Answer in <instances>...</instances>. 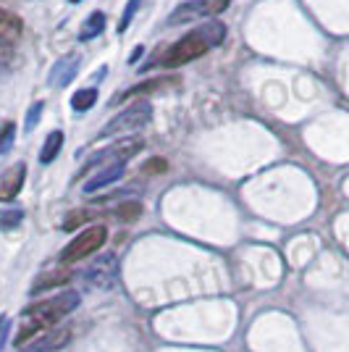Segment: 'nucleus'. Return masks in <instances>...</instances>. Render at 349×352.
Here are the masks:
<instances>
[{"label":"nucleus","instance_id":"0eeeda50","mask_svg":"<svg viewBox=\"0 0 349 352\" xmlns=\"http://www.w3.org/2000/svg\"><path fill=\"white\" fill-rule=\"evenodd\" d=\"M89 281L95 284V287H100V289H111L118 279V261L116 255H102L98 263H92L89 268Z\"/></svg>","mask_w":349,"mask_h":352},{"label":"nucleus","instance_id":"4468645a","mask_svg":"<svg viewBox=\"0 0 349 352\" xmlns=\"http://www.w3.org/2000/svg\"><path fill=\"white\" fill-rule=\"evenodd\" d=\"M60 147H63V132H60V129H53V132L47 134L43 150H40V163L56 161V155L60 153Z\"/></svg>","mask_w":349,"mask_h":352},{"label":"nucleus","instance_id":"ddd939ff","mask_svg":"<svg viewBox=\"0 0 349 352\" xmlns=\"http://www.w3.org/2000/svg\"><path fill=\"white\" fill-rule=\"evenodd\" d=\"M71 274L69 271H53V274H43L37 276L34 284H32V292H43V289H53V287H60V284H69Z\"/></svg>","mask_w":349,"mask_h":352},{"label":"nucleus","instance_id":"9b49d317","mask_svg":"<svg viewBox=\"0 0 349 352\" xmlns=\"http://www.w3.org/2000/svg\"><path fill=\"white\" fill-rule=\"evenodd\" d=\"M124 168H126V163H113V166L102 168L100 174L95 176V179H89L87 184H85V190L98 192V190H102V187H108V184H113L116 179H121V176H124Z\"/></svg>","mask_w":349,"mask_h":352},{"label":"nucleus","instance_id":"9d476101","mask_svg":"<svg viewBox=\"0 0 349 352\" xmlns=\"http://www.w3.org/2000/svg\"><path fill=\"white\" fill-rule=\"evenodd\" d=\"M76 72H79V56H66V58H60L58 63L53 66V72H50V85H53V87H66L74 76H76Z\"/></svg>","mask_w":349,"mask_h":352},{"label":"nucleus","instance_id":"4be33fe9","mask_svg":"<svg viewBox=\"0 0 349 352\" xmlns=\"http://www.w3.org/2000/svg\"><path fill=\"white\" fill-rule=\"evenodd\" d=\"M21 219H24V213H21V210H5V213L0 216V229H14Z\"/></svg>","mask_w":349,"mask_h":352},{"label":"nucleus","instance_id":"f257e3e1","mask_svg":"<svg viewBox=\"0 0 349 352\" xmlns=\"http://www.w3.org/2000/svg\"><path fill=\"white\" fill-rule=\"evenodd\" d=\"M76 308H79V294L74 292V289H66V292L56 294V297H50V300H45V302L30 305V308L24 310V316H21V326H19V331H16L14 344L16 347L27 344L34 334L47 331L50 326H56L60 318H66V316L74 313Z\"/></svg>","mask_w":349,"mask_h":352},{"label":"nucleus","instance_id":"2eb2a0df","mask_svg":"<svg viewBox=\"0 0 349 352\" xmlns=\"http://www.w3.org/2000/svg\"><path fill=\"white\" fill-rule=\"evenodd\" d=\"M102 30H105V16H102L100 11H95V14H89V19L85 21V27L79 32V40H82V43L95 40L98 34H102Z\"/></svg>","mask_w":349,"mask_h":352},{"label":"nucleus","instance_id":"7ed1b4c3","mask_svg":"<svg viewBox=\"0 0 349 352\" xmlns=\"http://www.w3.org/2000/svg\"><path fill=\"white\" fill-rule=\"evenodd\" d=\"M105 236H108V232H105V226H89V229H85L79 236H74L71 242L63 248V252H60V263H79V261H85L87 255H92V252H98V250L105 245Z\"/></svg>","mask_w":349,"mask_h":352},{"label":"nucleus","instance_id":"39448f33","mask_svg":"<svg viewBox=\"0 0 349 352\" xmlns=\"http://www.w3.org/2000/svg\"><path fill=\"white\" fill-rule=\"evenodd\" d=\"M21 19L0 8V69H5L16 56V45L21 40Z\"/></svg>","mask_w":349,"mask_h":352},{"label":"nucleus","instance_id":"f3484780","mask_svg":"<svg viewBox=\"0 0 349 352\" xmlns=\"http://www.w3.org/2000/svg\"><path fill=\"white\" fill-rule=\"evenodd\" d=\"M116 216L124 223H131V221H137L139 216H142V206L137 203V200H129V203H121V206L116 208Z\"/></svg>","mask_w":349,"mask_h":352},{"label":"nucleus","instance_id":"6ab92c4d","mask_svg":"<svg viewBox=\"0 0 349 352\" xmlns=\"http://www.w3.org/2000/svg\"><path fill=\"white\" fill-rule=\"evenodd\" d=\"M14 137H16V126L11 124V121L0 126V155L11 150V145H14Z\"/></svg>","mask_w":349,"mask_h":352},{"label":"nucleus","instance_id":"1a4fd4ad","mask_svg":"<svg viewBox=\"0 0 349 352\" xmlns=\"http://www.w3.org/2000/svg\"><path fill=\"white\" fill-rule=\"evenodd\" d=\"M24 176H27V166H24V163H16V166H11L5 174L0 176V200H3V203L14 200L16 195L21 192Z\"/></svg>","mask_w":349,"mask_h":352},{"label":"nucleus","instance_id":"f03ea898","mask_svg":"<svg viewBox=\"0 0 349 352\" xmlns=\"http://www.w3.org/2000/svg\"><path fill=\"white\" fill-rule=\"evenodd\" d=\"M226 40V27L221 21H207L203 27L192 30L187 37H181L179 43H174L163 56H160V66L163 69H179L184 63H192L200 56H205L207 50L218 47Z\"/></svg>","mask_w":349,"mask_h":352},{"label":"nucleus","instance_id":"dca6fc26","mask_svg":"<svg viewBox=\"0 0 349 352\" xmlns=\"http://www.w3.org/2000/svg\"><path fill=\"white\" fill-rule=\"evenodd\" d=\"M98 103V89H79L71 98V108L74 111H89L92 105Z\"/></svg>","mask_w":349,"mask_h":352},{"label":"nucleus","instance_id":"6e6552de","mask_svg":"<svg viewBox=\"0 0 349 352\" xmlns=\"http://www.w3.org/2000/svg\"><path fill=\"white\" fill-rule=\"evenodd\" d=\"M181 85V79L179 76H158V79H147L142 85H134L131 89H126L124 95H118L116 103L121 100H129V98H137V95H153V92H168V89H174Z\"/></svg>","mask_w":349,"mask_h":352},{"label":"nucleus","instance_id":"393cba45","mask_svg":"<svg viewBox=\"0 0 349 352\" xmlns=\"http://www.w3.org/2000/svg\"><path fill=\"white\" fill-rule=\"evenodd\" d=\"M71 3H79V0H71Z\"/></svg>","mask_w":349,"mask_h":352},{"label":"nucleus","instance_id":"5701e85b","mask_svg":"<svg viewBox=\"0 0 349 352\" xmlns=\"http://www.w3.org/2000/svg\"><path fill=\"white\" fill-rule=\"evenodd\" d=\"M43 108H45L43 100H40V103H34V105H32V108H30V116H27V126H24L27 132H32V129L37 126V118L43 116Z\"/></svg>","mask_w":349,"mask_h":352},{"label":"nucleus","instance_id":"423d86ee","mask_svg":"<svg viewBox=\"0 0 349 352\" xmlns=\"http://www.w3.org/2000/svg\"><path fill=\"white\" fill-rule=\"evenodd\" d=\"M232 0H190V3H181L174 14L168 16V24H181V21H190L197 16H218L229 8Z\"/></svg>","mask_w":349,"mask_h":352},{"label":"nucleus","instance_id":"20e7f679","mask_svg":"<svg viewBox=\"0 0 349 352\" xmlns=\"http://www.w3.org/2000/svg\"><path fill=\"white\" fill-rule=\"evenodd\" d=\"M150 118H153V105L147 103V100H139V103H134L131 108H126L124 113H118V116L102 129L100 137H113V134H124V137H126V134L142 129Z\"/></svg>","mask_w":349,"mask_h":352},{"label":"nucleus","instance_id":"f8f14e48","mask_svg":"<svg viewBox=\"0 0 349 352\" xmlns=\"http://www.w3.org/2000/svg\"><path fill=\"white\" fill-rule=\"evenodd\" d=\"M71 337V331L69 329H56V331H50V334H45L37 344H32L27 352H47V350H60L66 342Z\"/></svg>","mask_w":349,"mask_h":352},{"label":"nucleus","instance_id":"b1692460","mask_svg":"<svg viewBox=\"0 0 349 352\" xmlns=\"http://www.w3.org/2000/svg\"><path fill=\"white\" fill-rule=\"evenodd\" d=\"M142 53H145V47H142V45H137V47H134V53H131V60H137Z\"/></svg>","mask_w":349,"mask_h":352},{"label":"nucleus","instance_id":"412c9836","mask_svg":"<svg viewBox=\"0 0 349 352\" xmlns=\"http://www.w3.org/2000/svg\"><path fill=\"white\" fill-rule=\"evenodd\" d=\"M166 171H168V163H166V158H150V161L142 166V174H145V176L166 174Z\"/></svg>","mask_w":349,"mask_h":352},{"label":"nucleus","instance_id":"a211bd4d","mask_svg":"<svg viewBox=\"0 0 349 352\" xmlns=\"http://www.w3.org/2000/svg\"><path fill=\"white\" fill-rule=\"evenodd\" d=\"M89 219H92L89 210H74V213H69L66 221H63V229H66V232H74V229H79L82 223H87Z\"/></svg>","mask_w":349,"mask_h":352},{"label":"nucleus","instance_id":"aec40b11","mask_svg":"<svg viewBox=\"0 0 349 352\" xmlns=\"http://www.w3.org/2000/svg\"><path fill=\"white\" fill-rule=\"evenodd\" d=\"M139 3H142V0H129V3H126V11H124L121 21H118V32H121V34L129 30L131 19H134V16H137V11H139Z\"/></svg>","mask_w":349,"mask_h":352}]
</instances>
